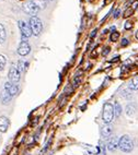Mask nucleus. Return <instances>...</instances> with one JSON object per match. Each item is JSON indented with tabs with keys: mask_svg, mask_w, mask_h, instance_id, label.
Here are the masks:
<instances>
[{
	"mask_svg": "<svg viewBox=\"0 0 138 155\" xmlns=\"http://www.w3.org/2000/svg\"><path fill=\"white\" fill-rule=\"evenodd\" d=\"M114 117V107L112 104L106 103L103 106V113H102V120L104 124H110Z\"/></svg>",
	"mask_w": 138,
	"mask_h": 155,
	"instance_id": "obj_1",
	"label": "nucleus"
},
{
	"mask_svg": "<svg viewBox=\"0 0 138 155\" xmlns=\"http://www.w3.org/2000/svg\"><path fill=\"white\" fill-rule=\"evenodd\" d=\"M118 147L125 153H130L133 151V147H134V144H133L132 139L128 136H123L119 141H118Z\"/></svg>",
	"mask_w": 138,
	"mask_h": 155,
	"instance_id": "obj_2",
	"label": "nucleus"
},
{
	"mask_svg": "<svg viewBox=\"0 0 138 155\" xmlns=\"http://www.w3.org/2000/svg\"><path fill=\"white\" fill-rule=\"evenodd\" d=\"M30 28H31L32 33L34 35H39V33L42 32L43 28V24L41 22V20L37 17H32L31 20H30Z\"/></svg>",
	"mask_w": 138,
	"mask_h": 155,
	"instance_id": "obj_3",
	"label": "nucleus"
},
{
	"mask_svg": "<svg viewBox=\"0 0 138 155\" xmlns=\"http://www.w3.org/2000/svg\"><path fill=\"white\" fill-rule=\"evenodd\" d=\"M23 9H24V11H25L28 14H31V15H34V17H35V14L39 11V9L37 8V6L33 2V1H32V0L24 3Z\"/></svg>",
	"mask_w": 138,
	"mask_h": 155,
	"instance_id": "obj_4",
	"label": "nucleus"
},
{
	"mask_svg": "<svg viewBox=\"0 0 138 155\" xmlns=\"http://www.w3.org/2000/svg\"><path fill=\"white\" fill-rule=\"evenodd\" d=\"M19 28L22 32V36L23 37H30L32 35V30L30 28V24L25 23L24 21H19Z\"/></svg>",
	"mask_w": 138,
	"mask_h": 155,
	"instance_id": "obj_5",
	"label": "nucleus"
},
{
	"mask_svg": "<svg viewBox=\"0 0 138 155\" xmlns=\"http://www.w3.org/2000/svg\"><path fill=\"white\" fill-rule=\"evenodd\" d=\"M9 79L12 83H17L20 80V72L18 71V69L15 67H11L9 70Z\"/></svg>",
	"mask_w": 138,
	"mask_h": 155,
	"instance_id": "obj_6",
	"label": "nucleus"
},
{
	"mask_svg": "<svg viewBox=\"0 0 138 155\" xmlns=\"http://www.w3.org/2000/svg\"><path fill=\"white\" fill-rule=\"evenodd\" d=\"M30 50H31V47H30L29 43L26 42V41H23V42L20 44L19 48H18V53L21 56H26L30 53Z\"/></svg>",
	"mask_w": 138,
	"mask_h": 155,
	"instance_id": "obj_7",
	"label": "nucleus"
},
{
	"mask_svg": "<svg viewBox=\"0 0 138 155\" xmlns=\"http://www.w3.org/2000/svg\"><path fill=\"white\" fill-rule=\"evenodd\" d=\"M5 90H6L7 92H8L9 94L11 95V96H13V95H15L19 92V89H18V86L15 85V84H12L11 82H7L6 84H5Z\"/></svg>",
	"mask_w": 138,
	"mask_h": 155,
	"instance_id": "obj_8",
	"label": "nucleus"
},
{
	"mask_svg": "<svg viewBox=\"0 0 138 155\" xmlns=\"http://www.w3.org/2000/svg\"><path fill=\"white\" fill-rule=\"evenodd\" d=\"M8 127H9L8 118L5 116L0 117V131H1V132H6V131L8 130Z\"/></svg>",
	"mask_w": 138,
	"mask_h": 155,
	"instance_id": "obj_9",
	"label": "nucleus"
},
{
	"mask_svg": "<svg viewBox=\"0 0 138 155\" xmlns=\"http://www.w3.org/2000/svg\"><path fill=\"white\" fill-rule=\"evenodd\" d=\"M112 132H113V128L111 127L109 124H106L105 126H103V127H102V129H101L102 136L104 137V138H109V137H111Z\"/></svg>",
	"mask_w": 138,
	"mask_h": 155,
	"instance_id": "obj_10",
	"label": "nucleus"
},
{
	"mask_svg": "<svg viewBox=\"0 0 138 155\" xmlns=\"http://www.w3.org/2000/svg\"><path fill=\"white\" fill-rule=\"evenodd\" d=\"M118 147V141L116 138H111L109 143H107V149L110 150V151H115Z\"/></svg>",
	"mask_w": 138,
	"mask_h": 155,
	"instance_id": "obj_11",
	"label": "nucleus"
},
{
	"mask_svg": "<svg viewBox=\"0 0 138 155\" xmlns=\"http://www.w3.org/2000/svg\"><path fill=\"white\" fill-rule=\"evenodd\" d=\"M11 97H12L11 95L3 89L2 93H1V101H2V104H8V103L10 102V100H11Z\"/></svg>",
	"mask_w": 138,
	"mask_h": 155,
	"instance_id": "obj_12",
	"label": "nucleus"
},
{
	"mask_svg": "<svg viewBox=\"0 0 138 155\" xmlns=\"http://www.w3.org/2000/svg\"><path fill=\"white\" fill-rule=\"evenodd\" d=\"M128 87H130V90H133V91L138 90V77L133 78L130 82L128 83Z\"/></svg>",
	"mask_w": 138,
	"mask_h": 155,
	"instance_id": "obj_13",
	"label": "nucleus"
},
{
	"mask_svg": "<svg viewBox=\"0 0 138 155\" xmlns=\"http://www.w3.org/2000/svg\"><path fill=\"white\" fill-rule=\"evenodd\" d=\"M35 5L37 6V8L41 10V9H45L46 8V3H47V0H32Z\"/></svg>",
	"mask_w": 138,
	"mask_h": 155,
	"instance_id": "obj_14",
	"label": "nucleus"
},
{
	"mask_svg": "<svg viewBox=\"0 0 138 155\" xmlns=\"http://www.w3.org/2000/svg\"><path fill=\"white\" fill-rule=\"evenodd\" d=\"M136 111V106L135 104H128L126 107V114L128 116H133Z\"/></svg>",
	"mask_w": 138,
	"mask_h": 155,
	"instance_id": "obj_15",
	"label": "nucleus"
},
{
	"mask_svg": "<svg viewBox=\"0 0 138 155\" xmlns=\"http://www.w3.org/2000/svg\"><path fill=\"white\" fill-rule=\"evenodd\" d=\"M6 41V30L2 24H0V44H2Z\"/></svg>",
	"mask_w": 138,
	"mask_h": 155,
	"instance_id": "obj_16",
	"label": "nucleus"
},
{
	"mask_svg": "<svg viewBox=\"0 0 138 155\" xmlns=\"http://www.w3.org/2000/svg\"><path fill=\"white\" fill-rule=\"evenodd\" d=\"M121 113H122V107H121V105H119V103L116 102L115 105H114V116L119 117L121 116Z\"/></svg>",
	"mask_w": 138,
	"mask_h": 155,
	"instance_id": "obj_17",
	"label": "nucleus"
},
{
	"mask_svg": "<svg viewBox=\"0 0 138 155\" xmlns=\"http://www.w3.org/2000/svg\"><path fill=\"white\" fill-rule=\"evenodd\" d=\"M24 66H25V64H24L23 61H19V62H18L17 69H18V71H19L20 73H23V72L25 71V68H24Z\"/></svg>",
	"mask_w": 138,
	"mask_h": 155,
	"instance_id": "obj_18",
	"label": "nucleus"
},
{
	"mask_svg": "<svg viewBox=\"0 0 138 155\" xmlns=\"http://www.w3.org/2000/svg\"><path fill=\"white\" fill-rule=\"evenodd\" d=\"M5 66H6V58H5V56L0 55V71L3 70Z\"/></svg>",
	"mask_w": 138,
	"mask_h": 155,
	"instance_id": "obj_19",
	"label": "nucleus"
},
{
	"mask_svg": "<svg viewBox=\"0 0 138 155\" xmlns=\"http://www.w3.org/2000/svg\"><path fill=\"white\" fill-rule=\"evenodd\" d=\"M118 37H119V33L118 32H113L112 35H111V41L112 42H116L118 39Z\"/></svg>",
	"mask_w": 138,
	"mask_h": 155,
	"instance_id": "obj_20",
	"label": "nucleus"
},
{
	"mask_svg": "<svg viewBox=\"0 0 138 155\" xmlns=\"http://www.w3.org/2000/svg\"><path fill=\"white\" fill-rule=\"evenodd\" d=\"M133 12H134V9H127L126 11H125V13H124V17L125 18L130 17V15H132Z\"/></svg>",
	"mask_w": 138,
	"mask_h": 155,
	"instance_id": "obj_21",
	"label": "nucleus"
},
{
	"mask_svg": "<svg viewBox=\"0 0 138 155\" xmlns=\"http://www.w3.org/2000/svg\"><path fill=\"white\" fill-rule=\"evenodd\" d=\"M132 26H133V24L130 22H126V24H125V28H126V30H130V28H132Z\"/></svg>",
	"mask_w": 138,
	"mask_h": 155,
	"instance_id": "obj_22",
	"label": "nucleus"
},
{
	"mask_svg": "<svg viewBox=\"0 0 138 155\" xmlns=\"http://www.w3.org/2000/svg\"><path fill=\"white\" fill-rule=\"evenodd\" d=\"M126 45H128V41L126 38H124L122 41V46H126Z\"/></svg>",
	"mask_w": 138,
	"mask_h": 155,
	"instance_id": "obj_23",
	"label": "nucleus"
},
{
	"mask_svg": "<svg viewBox=\"0 0 138 155\" xmlns=\"http://www.w3.org/2000/svg\"><path fill=\"white\" fill-rule=\"evenodd\" d=\"M119 12H121L119 10H116V11H115V14H114V18H115V19L119 17Z\"/></svg>",
	"mask_w": 138,
	"mask_h": 155,
	"instance_id": "obj_24",
	"label": "nucleus"
},
{
	"mask_svg": "<svg viewBox=\"0 0 138 155\" xmlns=\"http://www.w3.org/2000/svg\"><path fill=\"white\" fill-rule=\"evenodd\" d=\"M96 30H94V31L92 32V33H91V37H93V36L96 35Z\"/></svg>",
	"mask_w": 138,
	"mask_h": 155,
	"instance_id": "obj_25",
	"label": "nucleus"
},
{
	"mask_svg": "<svg viewBox=\"0 0 138 155\" xmlns=\"http://www.w3.org/2000/svg\"><path fill=\"white\" fill-rule=\"evenodd\" d=\"M109 51H110V48H106V50H105V51H103V55H106Z\"/></svg>",
	"mask_w": 138,
	"mask_h": 155,
	"instance_id": "obj_26",
	"label": "nucleus"
},
{
	"mask_svg": "<svg viewBox=\"0 0 138 155\" xmlns=\"http://www.w3.org/2000/svg\"><path fill=\"white\" fill-rule=\"evenodd\" d=\"M136 37H137V38H138V32H137V33H136Z\"/></svg>",
	"mask_w": 138,
	"mask_h": 155,
	"instance_id": "obj_27",
	"label": "nucleus"
},
{
	"mask_svg": "<svg viewBox=\"0 0 138 155\" xmlns=\"http://www.w3.org/2000/svg\"><path fill=\"white\" fill-rule=\"evenodd\" d=\"M47 1H52V0H47Z\"/></svg>",
	"mask_w": 138,
	"mask_h": 155,
	"instance_id": "obj_28",
	"label": "nucleus"
}]
</instances>
